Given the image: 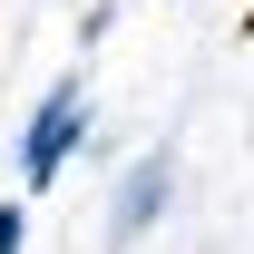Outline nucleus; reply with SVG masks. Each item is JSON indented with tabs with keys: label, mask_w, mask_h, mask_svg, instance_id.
<instances>
[{
	"label": "nucleus",
	"mask_w": 254,
	"mask_h": 254,
	"mask_svg": "<svg viewBox=\"0 0 254 254\" xmlns=\"http://www.w3.org/2000/svg\"><path fill=\"white\" fill-rule=\"evenodd\" d=\"M88 147V68H68V78H49V98L30 108V127H20V186L49 195L68 176V157Z\"/></svg>",
	"instance_id": "f257e3e1"
},
{
	"label": "nucleus",
	"mask_w": 254,
	"mask_h": 254,
	"mask_svg": "<svg viewBox=\"0 0 254 254\" xmlns=\"http://www.w3.org/2000/svg\"><path fill=\"white\" fill-rule=\"evenodd\" d=\"M0 254H30V205H0Z\"/></svg>",
	"instance_id": "7ed1b4c3"
},
{
	"label": "nucleus",
	"mask_w": 254,
	"mask_h": 254,
	"mask_svg": "<svg viewBox=\"0 0 254 254\" xmlns=\"http://www.w3.org/2000/svg\"><path fill=\"white\" fill-rule=\"evenodd\" d=\"M166 195H176V157H166V147H147V157L118 176V195H108V245H137V235L166 215Z\"/></svg>",
	"instance_id": "f03ea898"
}]
</instances>
